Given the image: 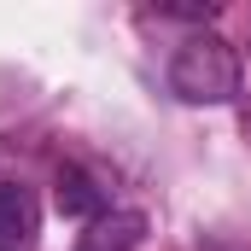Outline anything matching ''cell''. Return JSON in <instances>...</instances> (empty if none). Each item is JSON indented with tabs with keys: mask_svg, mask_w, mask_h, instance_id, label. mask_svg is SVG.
Listing matches in <instances>:
<instances>
[{
	"mask_svg": "<svg viewBox=\"0 0 251 251\" xmlns=\"http://www.w3.org/2000/svg\"><path fill=\"white\" fill-rule=\"evenodd\" d=\"M146 240V216L140 210H111L100 222H88V234L76 240V251H134Z\"/></svg>",
	"mask_w": 251,
	"mask_h": 251,
	"instance_id": "obj_3",
	"label": "cell"
},
{
	"mask_svg": "<svg viewBox=\"0 0 251 251\" xmlns=\"http://www.w3.org/2000/svg\"><path fill=\"white\" fill-rule=\"evenodd\" d=\"M170 94L187 100V105H228L240 94V53H234V41L210 35V29H193L170 53Z\"/></svg>",
	"mask_w": 251,
	"mask_h": 251,
	"instance_id": "obj_1",
	"label": "cell"
},
{
	"mask_svg": "<svg viewBox=\"0 0 251 251\" xmlns=\"http://www.w3.org/2000/svg\"><path fill=\"white\" fill-rule=\"evenodd\" d=\"M41 234V204L18 181H0V251H29Z\"/></svg>",
	"mask_w": 251,
	"mask_h": 251,
	"instance_id": "obj_2",
	"label": "cell"
},
{
	"mask_svg": "<svg viewBox=\"0 0 251 251\" xmlns=\"http://www.w3.org/2000/svg\"><path fill=\"white\" fill-rule=\"evenodd\" d=\"M53 199H59L64 216H94V222H100V204H105L100 187H94L82 170H59V193H53Z\"/></svg>",
	"mask_w": 251,
	"mask_h": 251,
	"instance_id": "obj_4",
	"label": "cell"
}]
</instances>
